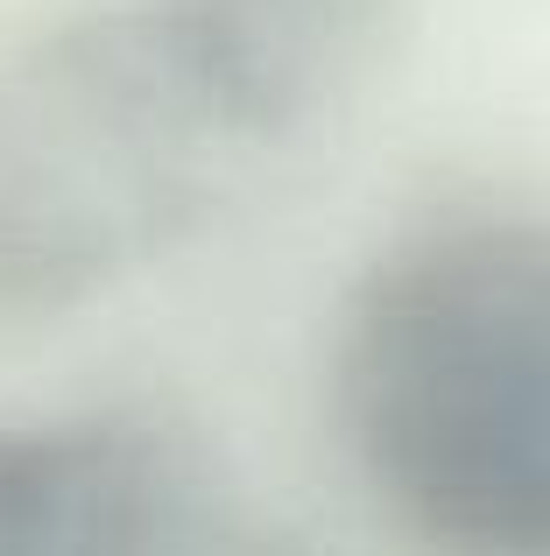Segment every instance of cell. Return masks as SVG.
I'll list each match as a JSON object with an SVG mask.
<instances>
[{"instance_id":"obj_1","label":"cell","mask_w":550,"mask_h":556,"mask_svg":"<svg viewBox=\"0 0 550 556\" xmlns=\"http://www.w3.org/2000/svg\"><path fill=\"white\" fill-rule=\"evenodd\" d=\"M332 416L410 556H550V218H445L353 282Z\"/></svg>"},{"instance_id":"obj_5","label":"cell","mask_w":550,"mask_h":556,"mask_svg":"<svg viewBox=\"0 0 550 556\" xmlns=\"http://www.w3.org/2000/svg\"><path fill=\"white\" fill-rule=\"evenodd\" d=\"M78 430H0V556H64Z\"/></svg>"},{"instance_id":"obj_4","label":"cell","mask_w":550,"mask_h":556,"mask_svg":"<svg viewBox=\"0 0 550 556\" xmlns=\"http://www.w3.org/2000/svg\"><path fill=\"white\" fill-rule=\"evenodd\" d=\"M64 556H317L163 422H85Z\"/></svg>"},{"instance_id":"obj_3","label":"cell","mask_w":550,"mask_h":556,"mask_svg":"<svg viewBox=\"0 0 550 556\" xmlns=\"http://www.w3.org/2000/svg\"><path fill=\"white\" fill-rule=\"evenodd\" d=\"M135 14L226 135L275 141L360 78L388 0H135Z\"/></svg>"},{"instance_id":"obj_2","label":"cell","mask_w":550,"mask_h":556,"mask_svg":"<svg viewBox=\"0 0 550 556\" xmlns=\"http://www.w3.org/2000/svg\"><path fill=\"white\" fill-rule=\"evenodd\" d=\"M226 127L135 8L0 50V317H57L205 218Z\"/></svg>"}]
</instances>
